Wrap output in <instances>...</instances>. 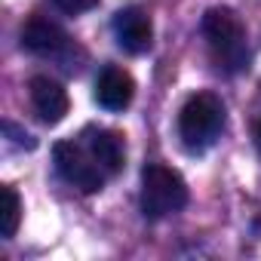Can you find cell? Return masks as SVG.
Segmentation results:
<instances>
[{
	"mask_svg": "<svg viewBox=\"0 0 261 261\" xmlns=\"http://www.w3.org/2000/svg\"><path fill=\"white\" fill-rule=\"evenodd\" d=\"M188 206V185L185 178L163 166V163H148L142 169V209L151 218L172 215Z\"/></svg>",
	"mask_w": 261,
	"mask_h": 261,
	"instance_id": "7a4b0ae2",
	"label": "cell"
},
{
	"mask_svg": "<svg viewBox=\"0 0 261 261\" xmlns=\"http://www.w3.org/2000/svg\"><path fill=\"white\" fill-rule=\"evenodd\" d=\"M255 145H258V151H261V120L255 123Z\"/></svg>",
	"mask_w": 261,
	"mask_h": 261,
	"instance_id": "7c38bea8",
	"label": "cell"
},
{
	"mask_svg": "<svg viewBox=\"0 0 261 261\" xmlns=\"http://www.w3.org/2000/svg\"><path fill=\"white\" fill-rule=\"evenodd\" d=\"M0 197H4V206H0V233L7 240H13L19 224H22V200H19L16 188H10V185L0 188Z\"/></svg>",
	"mask_w": 261,
	"mask_h": 261,
	"instance_id": "30bf717a",
	"label": "cell"
},
{
	"mask_svg": "<svg viewBox=\"0 0 261 261\" xmlns=\"http://www.w3.org/2000/svg\"><path fill=\"white\" fill-rule=\"evenodd\" d=\"M114 37L117 43L133 53V56H142L151 49V40H154V25H151V16L142 10V7H126L114 16Z\"/></svg>",
	"mask_w": 261,
	"mask_h": 261,
	"instance_id": "5b68a950",
	"label": "cell"
},
{
	"mask_svg": "<svg viewBox=\"0 0 261 261\" xmlns=\"http://www.w3.org/2000/svg\"><path fill=\"white\" fill-rule=\"evenodd\" d=\"M53 160H56L59 175H62L68 185H74L77 191H83V194L101 191V185H105L101 172H105V169H101V166L95 163V157H89L80 145H74V142H56Z\"/></svg>",
	"mask_w": 261,
	"mask_h": 261,
	"instance_id": "277c9868",
	"label": "cell"
},
{
	"mask_svg": "<svg viewBox=\"0 0 261 261\" xmlns=\"http://www.w3.org/2000/svg\"><path fill=\"white\" fill-rule=\"evenodd\" d=\"M203 37L209 40L212 53L230 65V68H243L246 65V28L240 22V16L227 7H212L203 16Z\"/></svg>",
	"mask_w": 261,
	"mask_h": 261,
	"instance_id": "3957f363",
	"label": "cell"
},
{
	"mask_svg": "<svg viewBox=\"0 0 261 261\" xmlns=\"http://www.w3.org/2000/svg\"><path fill=\"white\" fill-rule=\"evenodd\" d=\"M89 151L95 157V163L108 172V175H117L123 172L126 166V142L117 129H98L89 139Z\"/></svg>",
	"mask_w": 261,
	"mask_h": 261,
	"instance_id": "9c48e42d",
	"label": "cell"
},
{
	"mask_svg": "<svg viewBox=\"0 0 261 261\" xmlns=\"http://www.w3.org/2000/svg\"><path fill=\"white\" fill-rule=\"evenodd\" d=\"M28 92H31V105H34L37 117H40L43 123H49V126H53V123H62L65 114L71 111L68 89H65L59 80H53V77H43V74L31 77Z\"/></svg>",
	"mask_w": 261,
	"mask_h": 261,
	"instance_id": "8992f818",
	"label": "cell"
},
{
	"mask_svg": "<svg viewBox=\"0 0 261 261\" xmlns=\"http://www.w3.org/2000/svg\"><path fill=\"white\" fill-rule=\"evenodd\" d=\"M136 98V80L129 71L117 68V65H108L98 80H95V101L105 108V111H126Z\"/></svg>",
	"mask_w": 261,
	"mask_h": 261,
	"instance_id": "52a82bcc",
	"label": "cell"
},
{
	"mask_svg": "<svg viewBox=\"0 0 261 261\" xmlns=\"http://www.w3.org/2000/svg\"><path fill=\"white\" fill-rule=\"evenodd\" d=\"M22 46L28 53H37V56H56L68 46V37L56 22L34 16L22 25Z\"/></svg>",
	"mask_w": 261,
	"mask_h": 261,
	"instance_id": "ba28073f",
	"label": "cell"
},
{
	"mask_svg": "<svg viewBox=\"0 0 261 261\" xmlns=\"http://www.w3.org/2000/svg\"><path fill=\"white\" fill-rule=\"evenodd\" d=\"M224 129V105L212 92H194L178 111V136L188 151H206Z\"/></svg>",
	"mask_w": 261,
	"mask_h": 261,
	"instance_id": "6da1fadb",
	"label": "cell"
},
{
	"mask_svg": "<svg viewBox=\"0 0 261 261\" xmlns=\"http://www.w3.org/2000/svg\"><path fill=\"white\" fill-rule=\"evenodd\" d=\"M49 4L59 7V10L68 13V16H80V13L95 10V7H98V0H49Z\"/></svg>",
	"mask_w": 261,
	"mask_h": 261,
	"instance_id": "8fae6325",
	"label": "cell"
}]
</instances>
